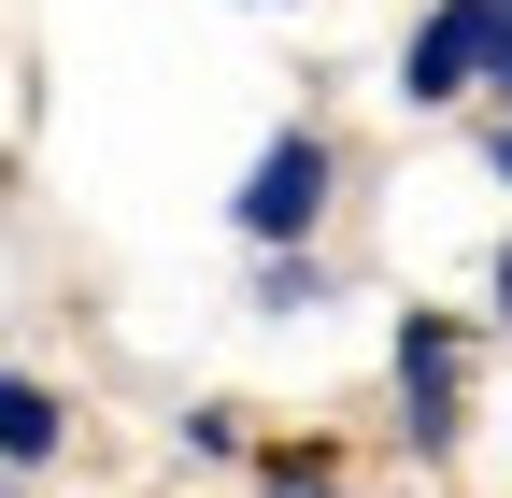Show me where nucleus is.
Instances as JSON below:
<instances>
[{
    "label": "nucleus",
    "instance_id": "f257e3e1",
    "mask_svg": "<svg viewBox=\"0 0 512 498\" xmlns=\"http://www.w3.org/2000/svg\"><path fill=\"white\" fill-rule=\"evenodd\" d=\"M498 43H512V0H441V15L413 29V57H399V86L413 100H456L470 72H498Z\"/></svg>",
    "mask_w": 512,
    "mask_h": 498
},
{
    "label": "nucleus",
    "instance_id": "f03ea898",
    "mask_svg": "<svg viewBox=\"0 0 512 498\" xmlns=\"http://www.w3.org/2000/svg\"><path fill=\"white\" fill-rule=\"evenodd\" d=\"M313 214H328V143L285 129L271 157H256V185H242V228H256V242H285V228H313Z\"/></svg>",
    "mask_w": 512,
    "mask_h": 498
},
{
    "label": "nucleus",
    "instance_id": "7ed1b4c3",
    "mask_svg": "<svg viewBox=\"0 0 512 498\" xmlns=\"http://www.w3.org/2000/svg\"><path fill=\"white\" fill-rule=\"evenodd\" d=\"M399 385H413V442H441V399H456V328H399Z\"/></svg>",
    "mask_w": 512,
    "mask_h": 498
},
{
    "label": "nucleus",
    "instance_id": "20e7f679",
    "mask_svg": "<svg viewBox=\"0 0 512 498\" xmlns=\"http://www.w3.org/2000/svg\"><path fill=\"white\" fill-rule=\"evenodd\" d=\"M0 456H15V470H43V456H57V399H43V385L0 399Z\"/></svg>",
    "mask_w": 512,
    "mask_h": 498
},
{
    "label": "nucleus",
    "instance_id": "39448f33",
    "mask_svg": "<svg viewBox=\"0 0 512 498\" xmlns=\"http://www.w3.org/2000/svg\"><path fill=\"white\" fill-rule=\"evenodd\" d=\"M484 157H498V171H512V129H498V143H484Z\"/></svg>",
    "mask_w": 512,
    "mask_h": 498
},
{
    "label": "nucleus",
    "instance_id": "423d86ee",
    "mask_svg": "<svg viewBox=\"0 0 512 498\" xmlns=\"http://www.w3.org/2000/svg\"><path fill=\"white\" fill-rule=\"evenodd\" d=\"M498 314H512V271H498Z\"/></svg>",
    "mask_w": 512,
    "mask_h": 498
},
{
    "label": "nucleus",
    "instance_id": "0eeeda50",
    "mask_svg": "<svg viewBox=\"0 0 512 498\" xmlns=\"http://www.w3.org/2000/svg\"><path fill=\"white\" fill-rule=\"evenodd\" d=\"M498 86H512V43H498Z\"/></svg>",
    "mask_w": 512,
    "mask_h": 498
},
{
    "label": "nucleus",
    "instance_id": "6e6552de",
    "mask_svg": "<svg viewBox=\"0 0 512 498\" xmlns=\"http://www.w3.org/2000/svg\"><path fill=\"white\" fill-rule=\"evenodd\" d=\"M271 498H313V484H271Z\"/></svg>",
    "mask_w": 512,
    "mask_h": 498
}]
</instances>
